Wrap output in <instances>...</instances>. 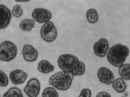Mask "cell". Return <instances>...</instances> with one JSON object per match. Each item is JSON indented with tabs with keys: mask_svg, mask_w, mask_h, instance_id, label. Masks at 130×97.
<instances>
[{
	"mask_svg": "<svg viewBox=\"0 0 130 97\" xmlns=\"http://www.w3.org/2000/svg\"><path fill=\"white\" fill-rule=\"evenodd\" d=\"M57 65L61 71L73 76H82L86 71L84 63L77 57L70 54L60 55L57 59Z\"/></svg>",
	"mask_w": 130,
	"mask_h": 97,
	"instance_id": "6da1fadb",
	"label": "cell"
},
{
	"mask_svg": "<svg viewBox=\"0 0 130 97\" xmlns=\"http://www.w3.org/2000/svg\"><path fill=\"white\" fill-rule=\"evenodd\" d=\"M128 47L121 43L112 46L107 54V59L113 66L119 68L125 62L129 55Z\"/></svg>",
	"mask_w": 130,
	"mask_h": 97,
	"instance_id": "7a4b0ae2",
	"label": "cell"
},
{
	"mask_svg": "<svg viewBox=\"0 0 130 97\" xmlns=\"http://www.w3.org/2000/svg\"><path fill=\"white\" fill-rule=\"evenodd\" d=\"M74 77L70 74L61 71L51 76L48 82L55 89L60 91H66L71 86Z\"/></svg>",
	"mask_w": 130,
	"mask_h": 97,
	"instance_id": "3957f363",
	"label": "cell"
},
{
	"mask_svg": "<svg viewBox=\"0 0 130 97\" xmlns=\"http://www.w3.org/2000/svg\"><path fill=\"white\" fill-rule=\"evenodd\" d=\"M17 55V47L14 43L5 40L0 44V61L9 62L13 60Z\"/></svg>",
	"mask_w": 130,
	"mask_h": 97,
	"instance_id": "277c9868",
	"label": "cell"
},
{
	"mask_svg": "<svg viewBox=\"0 0 130 97\" xmlns=\"http://www.w3.org/2000/svg\"><path fill=\"white\" fill-rule=\"evenodd\" d=\"M40 34L42 39L49 43L53 42L58 35L57 30L53 22L51 21L45 23L42 26Z\"/></svg>",
	"mask_w": 130,
	"mask_h": 97,
	"instance_id": "5b68a950",
	"label": "cell"
},
{
	"mask_svg": "<svg viewBox=\"0 0 130 97\" xmlns=\"http://www.w3.org/2000/svg\"><path fill=\"white\" fill-rule=\"evenodd\" d=\"M41 90V84L37 78H31L27 82L23 91L28 97H38Z\"/></svg>",
	"mask_w": 130,
	"mask_h": 97,
	"instance_id": "8992f818",
	"label": "cell"
},
{
	"mask_svg": "<svg viewBox=\"0 0 130 97\" xmlns=\"http://www.w3.org/2000/svg\"><path fill=\"white\" fill-rule=\"evenodd\" d=\"M51 12L43 8H36L31 13L32 19L37 23L42 24L49 21L52 18Z\"/></svg>",
	"mask_w": 130,
	"mask_h": 97,
	"instance_id": "52a82bcc",
	"label": "cell"
},
{
	"mask_svg": "<svg viewBox=\"0 0 130 97\" xmlns=\"http://www.w3.org/2000/svg\"><path fill=\"white\" fill-rule=\"evenodd\" d=\"M93 48L94 54L95 56L100 58L105 57L109 49L108 39L104 37L101 38L94 43Z\"/></svg>",
	"mask_w": 130,
	"mask_h": 97,
	"instance_id": "ba28073f",
	"label": "cell"
},
{
	"mask_svg": "<svg viewBox=\"0 0 130 97\" xmlns=\"http://www.w3.org/2000/svg\"><path fill=\"white\" fill-rule=\"evenodd\" d=\"M97 77L99 81L102 84L110 85L114 80V75L108 68L102 67L97 72Z\"/></svg>",
	"mask_w": 130,
	"mask_h": 97,
	"instance_id": "9c48e42d",
	"label": "cell"
},
{
	"mask_svg": "<svg viewBox=\"0 0 130 97\" xmlns=\"http://www.w3.org/2000/svg\"><path fill=\"white\" fill-rule=\"evenodd\" d=\"M21 54L24 61L29 63L35 62L39 56L38 51L30 44H25L22 46Z\"/></svg>",
	"mask_w": 130,
	"mask_h": 97,
	"instance_id": "30bf717a",
	"label": "cell"
},
{
	"mask_svg": "<svg viewBox=\"0 0 130 97\" xmlns=\"http://www.w3.org/2000/svg\"><path fill=\"white\" fill-rule=\"evenodd\" d=\"M28 77V74L24 71L16 69L11 71L9 73V78L11 83L15 85L23 84Z\"/></svg>",
	"mask_w": 130,
	"mask_h": 97,
	"instance_id": "8fae6325",
	"label": "cell"
},
{
	"mask_svg": "<svg viewBox=\"0 0 130 97\" xmlns=\"http://www.w3.org/2000/svg\"><path fill=\"white\" fill-rule=\"evenodd\" d=\"M11 17L10 9L6 6L0 4V30L4 29L9 26Z\"/></svg>",
	"mask_w": 130,
	"mask_h": 97,
	"instance_id": "7c38bea8",
	"label": "cell"
},
{
	"mask_svg": "<svg viewBox=\"0 0 130 97\" xmlns=\"http://www.w3.org/2000/svg\"><path fill=\"white\" fill-rule=\"evenodd\" d=\"M37 68L39 72L42 74H48L54 70V66L47 60L40 61L38 64Z\"/></svg>",
	"mask_w": 130,
	"mask_h": 97,
	"instance_id": "4fadbf2b",
	"label": "cell"
},
{
	"mask_svg": "<svg viewBox=\"0 0 130 97\" xmlns=\"http://www.w3.org/2000/svg\"><path fill=\"white\" fill-rule=\"evenodd\" d=\"M112 87L113 89L118 93H123L127 87L126 84L121 78H117L113 80L112 83Z\"/></svg>",
	"mask_w": 130,
	"mask_h": 97,
	"instance_id": "5bb4252c",
	"label": "cell"
},
{
	"mask_svg": "<svg viewBox=\"0 0 130 97\" xmlns=\"http://www.w3.org/2000/svg\"><path fill=\"white\" fill-rule=\"evenodd\" d=\"M36 26V22L31 19H25L22 20L19 25L20 29L26 32L31 31Z\"/></svg>",
	"mask_w": 130,
	"mask_h": 97,
	"instance_id": "9a60e30c",
	"label": "cell"
},
{
	"mask_svg": "<svg viewBox=\"0 0 130 97\" xmlns=\"http://www.w3.org/2000/svg\"><path fill=\"white\" fill-rule=\"evenodd\" d=\"M118 73L122 79L130 80V64L125 63L118 68Z\"/></svg>",
	"mask_w": 130,
	"mask_h": 97,
	"instance_id": "2e32d148",
	"label": "cell"
},
{
	"mask_svg": "<svg viewBox=\"0 0 130 97\" xmlns=\"http://www.w3.org/2000/svg\"><path fill=\"white\" fill-rule=\"evenodd\" d=\"M86 18L88 22L94 24L99 20V15L97 11L94 8L88 9L86 13Z\"/></svg>",
	"mask_w": 130,
	"mask_h": 97,
	"instance_id": "e0dca14e",
	"label": "cell"
},
{
	"mask_svg": "<svg viewBox=\"0 0 130 97\" xmlns=\"http://www.w3.org/2000/svg\"><path fill=\"white\" fill-rule=\"evenodd\" d=\"M3 97H23V95L18 87H12L4 93Z\"/></svg>",
	"mask_w": 130,
	"mask_h": 97,
	"instance_id": "ac0fdd59",
	"label": "cell"
},
{
	"mask_svg": "<svg viewBox=\"0 0 130 97\" xmlns=\"http://www.w3.org/2000/svg\"><path fill=\"white\" fill-rule=\"evenodd\" d=\"M42 97H59V94L56 89L53 87H47L44 89Z\"/></svg>",
	"mask_w": 130,
	"mask_h": 97,
	"instance_id": "d6986e66",
	"label": "cell"
},
{
	"mask_svg": "<svg viewBox=\"0 0 130 97\" xmlns=\"http://www.w3.org/2000/svg\"><path fill=\"white\" fill-rule=\"evenodd\" d=\"M23 11L20 5H16L13 6L11 11V15L15 18H18L22 16Z\"/></svg>",
	"mask_w": 130,
	"mask_h": 97,
	"instance_id": "ffe728a7",
	"label": "cell"
},
{
	"mask_svg": "<svg viewBox=\"0 0 130 97\" xmlns=\"http://www.w3.org/2000/svg\"><path fill=\"white\" fill-rule=\"evenodd\" d=\"M9 78L7 75L2 70H0V86L6 87L9 84Z\"/></svg>",
	"mask_w": 130,
	"mask_h": 97,
	"instance_id": "44dd1931",
	"label": "cell"
},
{
	"mask_svg": "<svg viewBox=\"0 0 130 97\" xmlns=\"http://www.w3.org/2000/svg\"><path fill=\"white\" fill-rule=\"evenodd\" d=\"M91 90L87 88H84L80 91V94L78 97H91Z\"/></svg>",
	"mask_w": 130,
	"mask_h": 97,
	"instance_id": "7402d4cb",
	"label": "cell"
},
{
	"mask_svg": "<svg viewBox=\"0 0 130 97\" xmlns=\"http://www.w3.org/2000/svg\"><path fill=\"white\" fill-rule=\"evenodd\" d=\"M96 97H112V96L109 92L107 91H102L98 92L96 95Z\"/></svg>",
	"mask_w": 130,
	"mask_h": 97,
	"instance_id": "603a6c76",
	"label": "cell"
},
{
	"mask_svg": "<svg viewBox=\"0 0 130 97\" xmlns=\"http://www.w3.org/2000/svg\"><path fill=\"white\" fill-rule=\"evenodd\" d=\"M16 3H27L29 2V1H15Z\"/></svg>",
	"mask_w": 130,
	"mask_h": 97,
	"instance_id": "cb8c5ba5",
	"label": "cell"
},
{
	"mask_svg": "<svg viewBox=\"0 0 130 97\" xmlns=\"http://www.w3.org/2000/svg\"><path fill=\"white\" fill-rule=\"evenodd\" d=\"M0 97H1V96H0Z\"/></svg>",
	"mask_w": 130,
	"mask_h": 97,
	"instance_id": "d4e9b609",
	"label": "cell"
}]
</instances>
